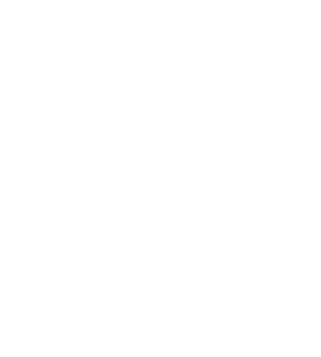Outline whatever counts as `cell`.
Here are the masks:
<instances>
[]
</instances>
